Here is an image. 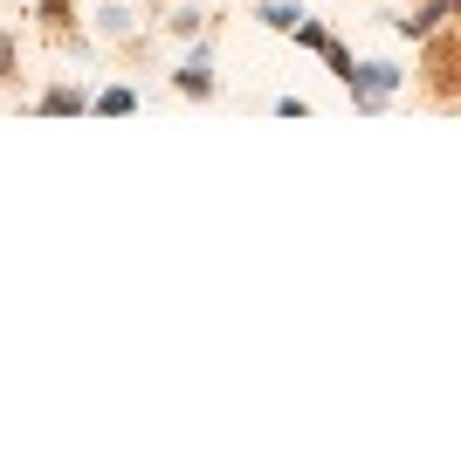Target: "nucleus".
Instances as JSON below:
<instances>
[{
  "label": "nucleus",
  "instance_id": "nucleus-1",
  "mask_svg": "<svg viewBox=\"0 0 461 461\" xmlns=\"http://www.w3.org/2000/svg\"><path fill=\"white\" fill-rule=\"evenodd\" d=\"M420 41H427V96H434L441 111H455V104H461V77H455V69H461V35L441 21V28L420 35Z\"/></svg>",
  "mask_w": 461,
  "mask_h": 461
},
{
  "label": "nucleus",
  "instance_id": "nucleus-2",
  "mask_svg": "<svg viewBox=\"0 0 461 461\" xmlns=\"http://www.w3.org/2000/svg\"><path fill=\"white\" fill-rule=\"evenodd\" d=\"M338 83L351 90V104H358V111H379V104H385L393 90H406V77L393 69V62H351V69H345Z\"/></svg>",
  "mask_w": 461,
  "mask_h": 461
},
{
  "label": "nucleus",
  "instance_id": "nucleus-3",
  "mask_svg": "<svg viewBox=\"0 0 461 461\" xmlns=\"http://www.w3.org/2000/svg\"><path fill=\"white\" fill-rule=\"evenodd\" d=\"M35 111H49V117H77V111H90V96H83L77 83H56V90H41V96H35Z\"/></svg>",
  "mask_w": 461,
  "mask_h": 461
},
{
  "label": "nucleus",
  "instance_id": "nucleus-4",
  "mask_svg": "<svg viewBox=\"0 0 461 461\" xmlns=\"http://www.w3.org/2000/svg\"><path fill=\"white\" fill-rule=\"evenodd\" d=\"M173 90H179V96H200V104H207V96H213V69H207V56H193V62H179V77H173Z\"/></svg>",
  "mask_w": 461,
  "mask_h": 461
},
{
  "label": "nucleus",
  "instance_id": "nucleus-5",
  "mask_svg": "<svg viewBox=\"0 0 461 461\" xmlns=\"http://www.w3.org/2000/svg\"><path fill=\"white\" fill-rule=\"evenodd\" d=\"M447 14H455V0H427L420 14H406V21H393V28H400V35H413V41H420V35H434V28H441Z\"/></svg>",
  "mask_w": 461,
  "mask_h": 461
},
{
  "label": "nucleus",
  "instance_id": "nucleus-6",
  "mask_svg": "<svg viewBox=\"0 0 461 461\" xmlns=\"http://www.w3.org/2000/svg\"><path fill=\"white\" fill-rule=\"evenodd\" d=\"M96 111H104V117H124V111H138V90H131V83H111V90L96 96Z\"/></svg>",
  "mask_w": 461,
  "mask_h": 461
},
{
  "label": "nucleus",
  "instance_id": "nucleus-7",
  "mask_svg": "<svg viewBox=\"0 0 461 461\" xmlns=\"http://www.w3.org/2000/svg\"><path fill=\"white\" fill-rule=\"evenodd\" d=\"M262 21H269V28H296V21H303V7H296V0H262Z\"/></svg>",
  "mask_w": 461,
  "mask_h": 461
},
{
  "label": "nucleus",
  "instance_id": "nucleus-8",
  "mask_svg": "<svg viewBox=\"0 0 461 461\" xmlns=\"http://www.w3.org/2000/svg\"><path fill=\"white\" fill-rule=\"evenodd\" d=\"M21 77V62H14V35L0 28V83H14Z\"/></svg>",
  "mask_w": 461,
  "mask_h": 461
},
{
  "label": "nucleus",
  "instance_id": "nucleus-9",
  "mask_svg": "<svg viewBox=\"0 0 461 461\" xmlns=\"http://www.w3.org/2000/svg\"><path fill=\"white\" fill-rule=\"evenodd\" d=\"M41 21H49V28H69V0H41Z\"/></svg>",
  "mask_w": 461,
  "mask_h": 461
}]
</instances>
